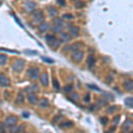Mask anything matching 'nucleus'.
Returning <instances> with one entry per match:
<instances>
[{
    "instance_id": "4",
    "label": "nucleus",
    "mask_w": 133,
    "mask_h": 133,
    "mask_svg": "<svg viewBox=\"0 0 133 133\" xmlns=\"http://www.w3.org/2000/svg\"><path fill=\"white\" fill-rule=\"evenodd\" d=\"M28 75L32 79H36L39 75V69L37 67H30L28 70Z\"/></svg>"
},
{
    "instance_id": "41",
    "label": "nucleus",
    "mask_w": 133,
    "mask_h": 133,
    "mask_svg": "<svg viewBox=\"0 0 133 133\" xmlns=\"http://www.w3.org/2000/svg\"><path fill=\"white\" fill-rule=\"evenodd\" d=\"M22 116L25 117V118H28V117H29V114H28V112H23V113H22Z\"/></svg>"
},
{
    "instance_id": "8",
    "label": "nucleus",
    "mask_w": 133,
    "mask_h": 133,
    "mask_svg": "<svg viewBox=\"0 0 133 133\" xmlns=\"http://www.w3.org/2000/svg\"><path fill=\"white\" fill-rule=\"evenodd\" d=\"M40 82L44 86H47L49 84V77L47 73H43L40 75Z\"/></svg>"
},
{
    "instance_id": "12",
    "label": "nucleus",
    "mask_w": 133,
    "mask_h": 133,
    "mask_svg": "<svg viewBox=\"0 0 133 133\" xmlns=\"http://www.w3.org/2000/svg\"><path fill=\"white\" fill-rule=\"evenodd\" d=\"M47 11H48L49 16H50L51 18L55 17L57 15V13H58V11H57V9L55 8L54 6H49L48 9H47Z\"/></svg>"
},
{
    "instance_id": "6",
    "label": "nucleus",
    "mask_w": 133,
    "mask_h": 133,
    "mask_svg": "<svg viewBox=\"0 0 133 133\" xmlns=\"http://www.w3.org/2000/svg\"><path fill=\"white\" fill-rule=\"evenodd\" d=\"M10 84V80L5 75L1 74L0 75V85L2 87H6Z\"/></svg>"
},
{
    "instance_id": "9",
    "label": "nucleus",
    "mask_w": 133,
    "mask_h": 133,
    "mask_svg": "<svg viewBox=\"0 0 133 133\" xmlns=\"http://www.w3.org/2000/svg\"><path fill=\"white\" fill-rule=\"evenodd\" d=\"M131 125H132V121H131V119L126 120V121L123 123V132H128V131H130V129L131 128Z\"/></svg>"
},
{
    "instance_id": "44",
    "label": "nucleus",
    "mask_w": 133,
    "mask_h": 133,
    "mask_svg": "<svg viewBox=\"0 0 133 133\" xmlns=\"http://www.w3.org/2000/svg\"><path fill=\"white\" fill-rule=\"evenodd\" d=\"M14 18H15V20H17V23H18V24H19V25H20V27H22V28H23V26H22V25H21V23H20V20H19V19H18V18H17V17H16V16H14Z\"/></svg>"
},
{
    "instance_id": "19",
    "label": "nucleus",
    "mask_w": 133,
    "mask_h": 133,
    "mask_svg": "<svg viewBox=\"0 0 133 133\" xmlns=\"http://www.w3.org/2000/svg\"><path fill=\"white\" fill-rule=\"evenodd\" d=\"M61 40L64 41V42H69L70 39H71V37L69 36V35L66 34V33H61Z\"/></svg>"
},
{
    "instance_id": "11",
    "label": "nucleus",
    "mask_w": 133,
    "mask_h": 133,
    "mask_svg": "<svg viewBox=\"0 0 133 133\" xmlns=\"http://www.w3.org/2000/svg\"><path fill=\"white\" fill-rule=\"evenodd\" d=\"M28 100L29 103L31 104H36L37 103V97H36V95L34 94V93H28Z\"/></svg>"
},
{
    "instance_id": "15",
    "label": "nucleus",
    "mask_w": 133,
    "mask_h": 133,
    "mask_svg": "<svg viewBox=\"0 0 133 133\" xmlns=\"http://www.w3.org/2000/svg\"><path fill=\"white\" fill-rule=\"evenodd\" d=\"M95 64V58H94V55H90L87 59V65L90 68H91Z\"/></svg>"
},
{
    "instance_id": "32",
    "label": "nucleus",
    "mask_w": 133,
    "mask_h": 133,
    "mask_svg": "<svg viewBox=\"0 0 133 133\" xmlns=\"http://www.w3.org/2000/svg\"><path fill=\"white\" fill-rule=\"evenodd\" d=\"M43 61H44V62H48V63H53V62H54V61H53V60L48 58V57H43Z\"/></svg>"
},
{
    "instance_id": "14",
    "label": "nucleus",
    "mask_w": 133,
    "mask_h": 133,
    "mask_svg": "<svg viewBox=\"0 0 133 133\" xmlns=\"http://www.w3.org/2000/svg\"><path fill=\"white\" fill-rule=\"evenodd\" d=\"M69 33L72 36L74 37H76L79 34V28L78 27H71L69 28Z\"/></svg>"
},
{
    "instance_id": "36",
    "label": "nucleus",
    "mask_w": 133,
    "mask_h": 133,
    "mask_svg": "<svg viewBox=\"0 0 133 133\" xmlns=\"http://www.w3.org/2000/svg\"><path fill=\"white\" fill-rule=\"evenodd\" d=\"M116 110V107H115V106H113V107H108V109H107V112L108 113H113L114 111H115Z\"/></svg>"
},
{
    "instance_id": "31",
    "label": "nucleus",
    "mask_w": 133,
    "mask_h": 133,
    "mask_svg": "<svg viewBox=\"0 0 133 133\" xmlns=\"http://www.w3.org/2000/svg\"><path fill=\"white\" fill-rule=\"evenodd\" d=\"M60 44H61V41H59V40H55L54 42L52 44V46L53 47V48H55L56 49L57 47H59L60 46Z\"/></svg>"
},
{
    "instance_id": "34",
    "label": "nucleus",
    "mask_w": 133,
    "mask_h": 133,
    "mask_svg": "<svg viewBox=\"0 0 133 133\" xmlns=\"http://www.w3.org/2000/svg\"><path fill=\"white\" fill-rule=\"evenodd\" d=\"M107 122H108V119H107V117H102L100 119V123H102V125H106Z\"/></svg>"
},
{
    "instance_id": "25",
    "label": "nucleus",
    "mask_w": 133,
    "mask_h": 133,
    "mask_svg": "<svg viewBox=\"0 0 133 133\" xmlns=\"http://www.w3.org/2000/svg\"><path fill=\"white\" fill-rule=\"evenodd\" d=\"M71 126H73V123L70 121L68 122H65V123H61V128H68V127H71Z\"/></svg>"
},
{
    "instance_id": "43",
    "label": "nucleus",
    "mask_w": 133,
    "mask_h": 133,
    "mask_svg": "<svg viewBox=\"0 0 133 133\" xmlns=\"http://www.w3.org/2000/svg\"><path fill=\"white\" fill-rule=\"evenodd\" d=\"M63 51H66V52H68V51H70V45L65 46L64 48H63Z\"/></svg>"
},
{
    "instance_id": "28",
    "label": "nucleus",
    "mask_w": 133,
    "mask_h": 133,
    "mask_svg": "<svg viewBox=\"0 0 133 133\" xmlns=\"http://www.w3.org/2000/svg\"><path fill=\"white\" fill-rule=\"evenodd\" d=\"M62 28H63V27H60V26H54L53 25V27H52V29H53L54 32H61V30H62Z\"/></svg>"
},
{
    "instance_id": "24",
    "label": "nucleus",
    "mask_w": 133,
    "mask_h": 133,
    "mask_svg": "<svg viewBox=\"0 0 133 133\" xmlns=\"http://www.w3.org/2000/svg\"><path fill=\"white\" fill-rule=\"evenodd\" d=\"M80 43H75V44H74L73 45H70V51H74V52H75V51L79 50V48H80Z\"/></svg>"
},
{
    "instance_id": "10",
    "label": "nucleus",
    "mask_w": 133,
    "mask_h": 133,
    "mask_svg": "<svg viewBox=\"0 0 133 133\" xmlns=\"http://www.w3.org/2000/svg\"><path fill=\"white\" fill-rule=\"evenodd\" d=\"M49 28H50V25H49L48 22H45V21H43L41 22L40 24H39L38 26V29L40 32H46L47 30L49 29Z\"/></svg>"
},
{
    "instance_id": "42",
    "label": "nucleus",
    "mask_w": 133,
    "mask_h": 133,
    "mask_svg": "<svg viewBox=\"0 0 133 133\" xmlns=\"http://www.w3.org/2000/svg\"><path fill=\"white\" fill-rule=\"evenodd\" d=\"M57 3H58L59 4H61V5H65V4H66V2H65V1H62V0H59V1H57Z\"/></svg>"
},
{
    "instance_id": "29",
    "label": "nucleus",
    "mask_w": 133,
    "mask_h": 133,
    "mask_svg": "<svg viewBox=\"0 0 133 133\" xmlns=\"http://www.w3.org/2000/svg\"><path fill=\"white\" fill-rule=\"evenodd\" d=\"M23 100H24V97H23V95L21 94V93H19L18 97H17V102L18 103H22L23 102Z\"/></svg>"
},
{
    "instance_id": "2",
    "label": "nucleus",
    "mask_w": 133,
    "mask_h": 133,
    "mask_svg": "<svg viewBox=\"0 0 133 133\" xmlns=\"http://www.w3.org/2000/svg\"><path fill=\"white\" fill-rule=\"evenodd\" d=\"M24 64H25L24 61H22V60H17L13 63V65H12V68H13L14 71H16V72H20L24 67Z\"/></svg>"
},
{
    "instance_id": "40",
    "label": "nucleus",
    "mask_w": 133,
    "mask_h": 133,
    "mask_svg": "<svg viewBox=\"0 0 133 133\" xmlns=\"http://www.w3.org/2000/svg\"><path fill=\"white\" fill-rule=\"evenodd\" d=\"M63 17H64V18H66V19H73V18H74V16H73V15H71V14H64V15H63Z\"/></svg>"
},
{
    "instance_id": "37",
    "label": "nucleus",
    "mask_w": 133,
    "mask_h": 133,
    "mask_svg": "<svg viewBox=\"0 0 133 133\" xmlns=\"http://www.w3.org/2000/svg\"><path fill=\"white\" fill-rule=\"evenodd\" d=\"M88 87L91 89H93V90H95V91H100V89L98 88V87H96V85H92V84H88Z\"/></svg>"
},
{
    "instance_id": "13",
    "label": "nucleus",
    "mask_w": 133,
    "mask_h": 133,
    "mask_svg": "<svg viewBox=\"0 0 133 133\" xmlns=\"http://www.w3.org/2000/svg\"><path fill=\"white\" fill-rule=\"evenodd\" d=\"M123 86L124 88L127 90L128 91H131L133 89V83H132V80H127L125 81L124 83H123Z\"/></svg>"
},
{
    "instance_id": "35",
    "label": "nucleus",
    "mask_w": 133,
    "mask_h": 133,
    "mask_svg": "<svg viewBox=\"0 0 133 133\" xmlns=\"http://www.w3.org/2000/svg\"><path fill=\"white\" fill-rule=\"evenodd\" d=\"M5 132V129H4V124L2 123H0V133Z\"/></svg>"
},
{
    "instance_id": "5",
    "label": "nucleus",
    "mask_w": 133,
    "mask_h": 133,
    "mask_svg": "<svg viewBox=\"0 0 133 133\" xmlns=\"http://www.w3.org/2000/svg\"><path fill=\"white\" fill-rule=\"evenodd\" d=\"M16 122H17V117L13 116V115H10V116H8L5 119L4 123L8 127H12V126H14V125L16 124Z\"/></svg>"
},
{
    "instance_id": "22",
    "label": "nucleus",
    "mask_w": 133,
    "mask_h": 133,
    "mask_svg": "<svg viewBox=\"0 0 133 133\" xmlns=\"http://www.w3.org/2000/svg\"><path fill=\"white\" fill-rule=\"evenodd\" d=\"M45 39H46V41L49 43V44H53V43L56 40L55 36H53V35H47V36H45Z\"/></svg>"
},
{
    "instance_id": "3",
    "label": "nucleus",
    "mask_w": 133,
    "mask_h": 133,
    "mask_svg": "<svg viewBox=\"0 0 133 133\" xmlns=\"http://www.w3.org/2000/svg\"><path fill=\"white\" fill-rule=\"evenodd\" d=\"M83 58V51L77 50L74 52L72 54V60L75 62H80Z\"/></svg>"
},
{
    "instance_id": "20",
    "label": "nucleus",
    "mask_w": 133,
    "mask_h": 133,
    "mask_svg": "<svg viewBox=\"0 0 133 133\" xmlns=\"http://www.w3.org/2000/svg\"><path fill=\"white\" fill-rule=\"evenodd\" d=\"M21 128H22V126L20 125V126H12V127H11V129H10V132L11 133H18V132H20V131H21Z\"/></svg>"
},
{
    "instance_id": "27",
    "label": "nucleus",
    "mask_w": 133,
    "mask_h": 133,
    "mask_svg": "<svg viewBox=\"0 0 133 133\" xmlns=\"http://www.w3.org/2000/svg\"><path fill=\"white\" fill-rule=\"evenodd\" d=\"M75 7H76V8H83V7H84L85 6V3L84 2H82V1H77L76 3H75Z\"/></svg>"
},
{
    "instance_id": "26",
    "label": "nucleus",
    "mask_w": 133,
    "mask_h": 133,
    "mask_svg": "<svg viewBox=\"0 0 133 133\" xmlns=\"http://www.w3.org/2000/svg\"><path fill=\"white\" fill-rule=\"evenodd\" d=\"M69 99H71L72 100H74V101H77L79 99V96H78L77 93H75V92L71 93V94L69 95Z\"/></svg>"
},
{
    "instance_id": "39",
    "label": "nucleus",
    "mask_w": 133,
    "mask_h": 133,
    "mask_svg": "<svg viewBox=\"0 0 133 133\" xmlns=\"http://www.w3.org/2000/svg\"><path fill=\"white\" fill-rule=\"evenodd\" d=\"M84 101L85 102H89L90 101V93H87L84 97Z\"/></svg>"
},
{
    "instance_id": "30",
    "label": "nucleus",
    "mask_w": 133,
    "mask_h": 133,
    "mask_svg": "<svg viewBox=\"0 0 133 133\" xmlns=\"http://www.w3.org/2000/svg\"><path fill=\"white\" fill-rule=\"evenodd\" d=\"M53 86H54V88L56 89V90H59V89H60V83H59V82L57 81V79H53Z\"/></svg>"
},
{
    "instance_id": "23",
    "label": "nucleus",
    "mask_w": 133,
    "mask_h": 133,
    "mask_svg": "<svg viewBox=\"0 0 133 133\" xmlns=\"http://www.w3.org/2000/svg\"><path fill=\"white\" fill-rule=\"evenodd\" d=\"M7 61V56L4 54H0V65H4Z\"/></svg>"
},
{
    "instance_id": "38",
    "label": "nucleus",
    "mask_w": 133,
    "mask_h": 133,
    "mask_svg": "<svg viewBox=\"0 0 133 133\" xmlns=\"http://www.w3.org/2000/svg\"><path fill=\"white\" fill-rule=\"evenodd\" d=\"M119 121H120V116H119V115H117L115 119H114V124H117Z\"/></svg>"
},
{
    "instance_id": "16",
    "label": "nucleus",
    "mask_w": 133,
    "mask_h": 133,
    "mask_svg": "<svg viewBox=\"0 0 133 133\" xmlns=\"http://www.w3.org/2000/svg\"><path fill=\"white\" fill-rule=\"evenodd\" d=\"M37 90H38V86L36 84H31L26 88V91H28L29 93H33L34 91H37Z\"/></svg>"
},
{
    "instance_id": "1",
    "label": "nucleus",
    "mask_w": 133,
    "mask_h": 133,
    "mask_svg": "<svg viewBox=\"0 0 133 133\" xmlns=\"http://www.w3.org/2000/svg\"><path fill=\"white\" fill-rule=\"evenodd\" d=\"M32 18L34 19L35 21H37V22H43L44 20V12H43L42 10H35L33 11L32 12Z\"/></svg>"
},
{
    "instance_id": "33",
    "label": "nucleus",
    "mask_w": 133,
    "mask_h": 133,
    "mask_svg": "<svg viewBox=\"0 0 133 133\" xmlns=\"http://www.w3.org/2000/svg\"><path fill=\"white\" fill-rule=\"evenodd\" d=\"M72 90H73V86H72V85H66V86L64 88V91H66V92H70Z\"/></svg>"
},
{
    "instance_id": "18",
    "label": "nucleus",
    "mask_w": 133,
    "mask_h": 133,
    "mask_svg": "<svg viewBox=\"0 0 133 133\" xmlns=\"http://www.w3.org/2000/svg\"><path fill=\"white\" fill-rule=\"evenodd\" d=\"M124 102H125V105L127 106L128 107H130V108H132V107H133V99H132V97H129V98H127V99H125Z\"/></svg>"
},
{
    "instance_id": "7",
    "label": "nucleus",
    "mask_w": 133,
    "mask_h": 133,
    "mask_svg": "<svg viewBox=\"0 0 133 133\" xmlns=\"http://www.w3.org/2000/svg\"><path fill=\"white\" fill-rule=\"evenodd\" d=\"M23 5L25 6L26 10L28 11V12H33L36 8V4L32 1H26V2L23 3Z\"/></svg>"
},
{
    "instance_id": "17",
    "label": "nucleus",
    "mask_w": 133,
    "mask_h": 133,
    "mask_svg": "<svg viewBox=\"0 0 133 133\" xmlns=\"http://www.w3.org/2000/svg\"><path fill=\"white\" fill-rule=\"evenodd\" d=\"M49 106V102L46 99H42L39 101V107H42V108H46Z\"/></svg>"
},
{
    "instance_id": "21",
    "label": "nucleus",
    "mask_w": 133,
    "mask_h": 133,
    "mask_svg": "<svg viewBox=\"0 0 133 133\" xmlns=\"http://www.w3.org/2000/svg\"><path fill=\"white\" fill-rule=\"evenodd\" d=\"M53 23H54V26L63 27V20L61 18H55L53 20Z\"/></svg>"
},
{
    "instance_id": "45",
    "label": "nucleus",
    "mask_w": 133,
    "mask_h": 133,
    "mask_svg": "<svg viewBox=\"0 0 133 133\" xmlns=\"http://www.w3.org/2000/svg\"><path fill=\"white\" fill-rule=\"evenodd\" d=\"M114 131H115V127H112V128H111V130H110V131H109V132H108V133H112Z\"/></svg>"
}]
</instances>
